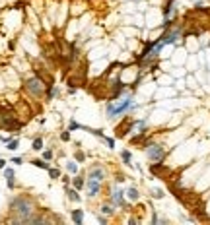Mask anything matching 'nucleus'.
Listing matches in <instances>:
<instances>
[{
  "mask_svg": "<svg viewBox=\"0 0 210 225\" xmlns=\"http://www.w3.org/2000/svg\"><path fill=\"white\" fill-rule=\"evenodd\" d=\"M25 90H27L29 93H33V95H41V93L45 91V86H43L41 80H37V78H31V80L25 82Z\"/></svg>",
  "mask_w": 210,
  "mask_h": 225,
  "instance_id": "f257e3e1",
  "label": "nucleus"
},
{
  "mask_svg": "<svg viewBox=\"0 0 210 225\" xmlns=\"http://www.w3.org/2000/svg\"><path fill=\"white\" fill-rule=\"evenodd\" d=\"M146 151H148V157L152 161H161L164 155H165V149L161 148V146H158V144H150L148 148H146Z\"/></svg>",
  "mask_w": 210,
  "mask_h": 225,
  "instance_id": "f03ea898",
  "label": "nucleus"
},
{
  "mask_svg": "<svg viewBox=\"0 0 210 225\" xmlns=\"http://www.w3.org/2000/svg\"><path fill=\"white\" fill-rule=\"evenodd\" d=\"M130 105H132V101H130V99H125V101L121 103L119 107H113V105H109V107H107V113L111 114V117H113V114H121V113H125V111H127V109H129Z\"/></svg>",
  "mask_w": 210,
  "mask_h": 225,
  "instance_id": "7ed1b4c3",
  "label": "nucleus"
},
{
  "mask_svg": "<svg viewBox=\"0 0 210 225\" xmlns=\"http://www.w3.org/2000/svg\"><path fill=\"white\" fill-rule=\"evenodd\" d=\"M179 39V29H175V31H171V33H165L164 37H161V43H175V41Z\"/></svg>",
  "mask_w": 210,
  "mask_h": 225,
  "instance_id": "20e7f679",
  "label": "nucleus"
},
{
  "mask_svg": "<svg viewBox=\"0 0 210 225\" xmlns=\"http://www.w3.org/2000/svg\"><path fill=\"white\" fill-rule=\"evenodd\" d=\"M88 192H90V196H96L99 192V181L97 179H90V181H88Z\"/></svg>",
  "mask_w": 210,
  "mask_h": 225,
  "instance_id": "39448f33",
  "label": "nucleus"
},
{
  "mask_svg": "<svg viewBox=\"0 0 210 225\" xmlns=\"http://www.w3.org/2000/svg\"><path fill=\"white\" fill-rule=\"evenodd\" d=\"M90 179H97L99 182H101V181L105 179V173H103V169H93V171H90Z\"/></svg>",
  "mask_w": 210,
  "mask_h": 225,
  "instance_id": "423d86ee",
  "label": "nucleus"
},
{
  "mask_svg": "<svg viewBox=\"0 0 210 225\" xmlns=\"http://www.w3.org/2000/svg\"><path fill=\"white\" fill-rule=\"evenodd\" d=\"M82 217H84V213H82V210H76L74 213H72V219H74V221L80 225L82 223Z\"/></svg>",
  "mask_w": 210,
  "mask_h": 225,
  "instance_id": "0eeeda50",
  "label": "nucleus"
},
{
  "mask_svg": "<svg viewBox=\"0 0 210 225\" xmlns=\"http://www.w3.org/2000/svg\"><path fill=\"white\" fill-rule=\"evenodd\" d=\"M31 163H33L35 167H39V169H47V171H49V165H47L43 159H35V161H31Z\"/></svg>",
  "mask_w": 210,
  "mask_h": 225,
  "instance_id": "6e6552de",
  "label": "nucleus"
},
{
  "mask_svg": "<svg viewBox=\"0 0 210 225\" xmlns=\"http://www.w3.org/2000/svg\"><path fill=\"white\" fill-rule=\"evenodd\" d=\"M127 194H129L130 200H138V190H136V188H129Z\"/></svg>",
  "mask_w": 210,
  "mask_h": 225,
  "instance_id": "1a4fd4ad",
  "label": "nucleus"
},
{
  "mask_svg": "<svg viewBox=\"0 0 210 225\" xmlns=\"http://www.w3.org/2000/svg\"><path fill=\"white\" fill-rule=\"evenodd\" d=\"M68 198H70V200H74V202L80 200V196H78V192H76V190H68Z\"/></svg>",
  "mask_w": 210,
  "mask_h": 225,
  "instance_id": "9d476101",
  "label": "nucleus"
},
{
  "mask_svg": "<svg viewBox=\"0 0 210 225\" xmlns=\"http://www.w3.org/2000/svg\"><path fill=\"white\" fill-rule=\"evenodd\" d=\"M33 149H43V140H41V138H37V140H35V142H33Z\"/></svg>",
  "mask_w": 210,
  "mask_h": 225,
  "instance_id": "9b49d317",
  "label": "nucleus"
},
{
  "mask_svg": "<svg viewBox=\"0 0 210 225\" xmlns=\"http://www.w3.org/2000/svg\"><path fill=\"white\" fill-rule=\"evenodd\" d=\"M121 155H123V161H125V163L130 165V153H129V151H123Z\"/></svg>",
  "mask_w": 210,
  "mask_h": 225,
  "instance_id": "f8f14e48",
  "label": "nucleus"
},
{
  "mask_svg": "<svg viewBox=\"0 0 210 225\" xmlns=\"http://www.w3.org/2000/svg\"><path fill=\"white\" fill-rule=\"evenodd\" d=\"M66 169H68V173H76V171H78V167H76V163H68V165H66Z\"/></svg>",
  "mask_w": 210,
  "mask_h": 225,
  "instance_id": "ddd939ff",
  "label": "nucleus"
},
{
  "mask_svg": "<svg viewBox=\"0 0 210 225\" xmlns=\"http://www.w3.org/2000/svg\"><path fill=\"white\" fill-rule=\"evenodd\" d=\"M8 149H18V140H12V142H8Z\"/></svg>",
  "mask_w": 210,
  "mask_h": 225,
  "instance_id": "4468645a",
  "label": "nucleus"
},
{
  "mask_svg": "<svg viewBox=\"0 0 210 225\" xmlns=\"http://www.w3.org/2000/svg\"><path fill=\"white\" fill-rule=\"evenodd\" d=\"M49 175L52 177V179H56V177H59L60 173H59V169H49Z\"/></svg>",
  "mask_w": 210,
  "mask_h": 225,
  "instance_id": "2eb2a0df",
  "label": "nucleus"
},
{
  "mask_svg": "<svg viewBox=\"0 0 210 225\" xmlns=\"http://www.w3.org/2000/svg\"><path fill=\"white\" fill-rule=\"evenodd\" d=\"M4 175H6V179H14V171L12 169H6V171H4Z\"/></svg>",
  "mask_w": 210,
  "mask_h": 225,
  "instance_id": "dca6fc26",
  "label": "nucleus"
},
{
  "mask_svg": "<svg viewBox=\"0 0 210 225\" xmlns=\"http://www.w3.org/2000/svg\"><path fill=\"white\" fill-rule=\"evenodd\" d=\"M74 186H76V188H82V186H84V181H82V179H74Z\"/></svg>",
  "mask_w": 210,
  "mask_h": 225,
  "instance_id": "f3484780",
  "label": "nucleus"
},
{
  "mask_svg": "<svg viewBox=\"0 0 210 225\" xmlns=\"http://www.w3.org/2000/svg\"><path fill=\"white\" fill-rule=\"evenodd\" d=\"M78 128H82V126H80L78 122H74V120H72V122H70V130H78Z\"/></svg>",
  "mask_w": 210,
  "mask_h": 225,
  "instance_id": "a211bd4d",
  "label": "nucleus"
},
{
  "mask_svg": "<svg viewBox=\"0 0 210 225\" xmlns=\"http://www.w3.org/2000/svg\"><path fill=\"white\" fill-rule=\"evenodd\" d=\"M101 212H103V213H113L111 206H103V208H101Z\"/></svg>",
  "mask_w": 210,
  "mask_h": 225,
  "instance_id": "6ab92c4d",
  "label": "nucleus"
},
{
  "mask_svg": "<svg viewBox=\"0 0 210 225\" xmlns=\"http://www.w3.org/2000/svg\"><path fill=\"white\" fill-rule=\"evenodd\" d=\"M43 157H45V159H51V157H52V153H51V151H45Z\"/></svg>",
  "mask_w": 210,
  "mask_h": 225,
  "instance_id": "aec40b11",
  "label": "nucleus"
},
{
  "mask_svg": "<svg viewBox=\"0 0 210 225\" xmlns=\"http://www.w3.org/2000/svg\"><path fill=\"white\" fill-rule=\"evenodd\" d=\"M62 140H64V142H66V140H70V134L64 132V134H62Z\"/></svg>",
  "mask_w": 210,
  "mask_h": 225,
  "instance_id": "412c9836",
  "label": "nucleus"
},
{
  "mask_svg": "<svg viewBox=\"0 0 210 225\" xmlns=\"http://www.w3.org/2000/svg\"><path fill=\"white\" fill-rule=\"evenodd\" d=\"M76 159L78 161H84V153H76Z\"/></svg>",
  "mask_w": 210,
  "mask_h": 225,
  "instance_id": "4be33fe9",
  "label": "nucleus"
},
{
  "mask_svg": "<svg viewBox=\"0 0 210 225\" xmlns=\"http://www.w3.org/2000/svg\"><path fill=\"white\" fill-rule=\"evenodd\" d=\"M4 165H6V161H4V159H0V169H4Z\"/></svg>",
  "mask_w": 210,
  "mask_h": 225,
  "instance_id": "5701e85b",
  "label": "nucleus"
}]
</instances>
